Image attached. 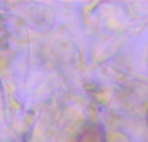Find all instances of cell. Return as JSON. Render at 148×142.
<instances>
[{
  "instance_id": "cell-1",
  "label": "cell",
  "mask_w": 148,
  "mask_h": 142,
  "mask_svg": "<svg viewBox=\"0 0 148 142\" xmlns=\"http://www.w3.org/2000/svg\"><path fill=\"white\" fill-rule=\"evenodd\" d=\"M77 142H107V135L101 125L92 124L79 135Z\"/></svg>"
},
{
  "instance_id": "cell-2",
  "label": "cell",
  "mask_w": 148,
  "mask_h": 142,
  "mask_svg": "<svg viewBox=\"0 0 148 142\" xmlns=\"http://www.w3.org/2000/svg\"><path fill=\"white\" fill-rule=\"evenodd\" d=\"M147 123H148V114H147Z\"/></svg>"
}]
</instances>
